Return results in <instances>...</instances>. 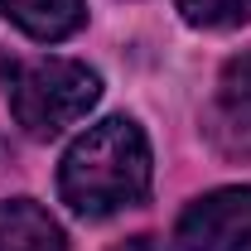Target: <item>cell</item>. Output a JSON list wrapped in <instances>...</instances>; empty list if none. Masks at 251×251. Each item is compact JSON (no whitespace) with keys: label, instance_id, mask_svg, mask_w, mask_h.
I'll use <instances>...</instances> for the list:
<instances>
[{"label":"cell","instance_id":"obj_1","mask_svg":"<svg viewBox=\"0 0 251 251\" xmlns=\"http://www.w3.org/2000/svg\"><path fill=\"white\" fill-rule=\"evenodd\" d=\"M58 193L77 218H111L150 193V145L130 116H106L73 140L58 169Z\"/></svg>","mask_w":251,"mask_h":251},{"label":"cell","instance_id":"obj_2","mask_svg":"<svg viewBox=\"0 0 251 251\" xmlns=\"http://www.w3.org/2000/svg\"><path fill=\"white\" fill-rule=\"evenodd\" d=\"M101 97V77L73 58H34L20 63L10 77V111L29 135L49 140L63 126L82 121Z\"/></svg>","mask_w":251,"mask_h":251},{"label":"cell","instance_id":"obj_3","mask_svg":"<svg viewBox=\"0 0 251 251\" xmlns=\"http://www.w3.org/2000/svg\"><path fill=\"white\" fill-rule=\"evenodd\" d=\"M184 251H251V188H218L179 218Z\"/></svg>","mask_w":251,"mask_h":251},{"label":"cell","instance_id":"obj_4","mask_svg":"<svg viewBox=\"0 0 251 251\" xmlns=\"http://www.w3.org/2000/svg\"><path fill=\"white\" fill-rule=\"evenodd\" d=\"M0 251H68L63 227L39 203L10 198L0 203Z\"/></svg>","mask_w":251,"mask_h":251},{"label":"cell","instance_id":"obj_5","mask_svg":"<svg viewBox=\"0 0 251 251\" xmlns=\"http://www.w3.org/2000/svg\"><path fill=\"white\" fill-rule=\"evenodd\" d=\"M0 10L10 25H20L29 39H44V44L77 34L87 20L82 0H0Z\"/></svg>","mask_w":251,"mask_h":251},{"label":"cell","instance_id":"obj_6","mask_svg":"<svg viewBox=\"0 0 251 251\" xmlns=\"http://www.w3.org/2000/svg\"><path fill=\"white\" fill-rule=\"evenodd\" d=\"M174 5L198 29H232L251 20V0H174Z\"/></svg>","mask_w":251,"mask_h":251},{"label":"cell","instance_id":"obj_7","mask_svg":"<svg viewBox=\"0 0 251 251\" xmlns=\"http://www.w3.org/2000/svg\"><path fill=\"white\" fill-rule=\"evenodd\" d=\"M222 106L242 126H251V53H242L222 68Z\"/></svg>","mask_w":251,"mask_h":251},{"label":"cell","instance_id":"obj_8","mask_svg":"<svg viewBox=\"0 0 251 251\" xmlns=\"http://www.w3.org/2000/svg\"><path fill=\"white\" fill-rule=\"evenodd\" d=\"M116 251H164V247H159L155 237H130V242H121Z\"/></svg>","mask_w":251,"mask_h":251}]
</instances>
